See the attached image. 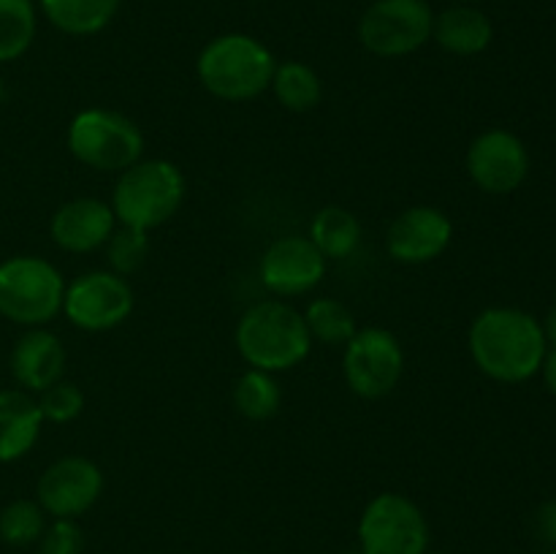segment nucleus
Wrapping results in <instances>:
<instances>
[{
  "mask_svg": "<svg viewBox=\"0 0 556 554\" xmlns=\"http://www.w3.org/2000/svg\"><path fill=\"white\" fill-rule=\"evenodd\" d=\"M467 345L476 367L497 383L535 378L548 353L543 324L519 307H486L478 313Z\"/></svg>",
  "mask_w": 556,
  "mask_h": 554,
  "instance_id": "1",
  "label": "nucleus"
},
{
  "mask_svg": "<svg viewBox=\"0 0 556 554\" xmlns=\"http://www.w3.org/2000/svg\"><path fill=\"white\" fill-rule=\"evenodd\" d=\"M233 342L248 367L271 375L299 367L313 351L304 313L282 299H264L244 310Z\"/></svg>",
  "mask_w": 556,
  "mask_h": 554,
  "instance_id": "2",
  "label": "nucleus"
},
{
  "mask_svg": "<svg viewBox=\"0 0 556 554\" xmlns=\"http://www.w3.org/2000/svg\"><path fill=\"white\" fill-rule=\"evenodd\" d=\"M277 60L266 43L248 33H223L212 38L195 60L201 87L217 101L244 103L264 96L275 76Z\"/></svg>",
  "mask_w": 556,
  "mask_h": 554,
  "instance_id": "3",
  "label": "nucleus"
},
{
  "mask_svg": "<svg viewBox=\"0 0 556 554\" xmlns=\"http://www.w3.org/2000/svg\"><path fill=\"white\" fill-rule=\"evenodd\" d=\"M185 174L166 158H141L119 172L112 193V210L119 226L150 234L172 221L185 201Z\"/></svg>",
  "mask_w": 556,
  "mask_h": 554,
  "instance_id": "4",
  "label": "nucleus"
},
{
  "mask_svg": "<svg viewBox=\"0 0 556 554\" xmlns=\"http://www.w3.org/2000/svg\"><path fill=\"white\" fill-rule=\"evenodd\" d=\"M65 280L58 266L38 255L0 261V315L25 329L47 326L63 313Z\"/></svg>",
  "mask_w": 556,
  "mask_h": 554,
  "instance_id": "5",
  "label": "nucleus"
},
{
  "mask_svg": "<svg viewBox=\"0 0 556 554\" xmlns=\"http://www.w3.org/2000/svg\"><path fill=\"white\" fill-rule=\"evenodd\" d=\"M65 144L81 166L103 174H119L144 158V134L139 125L128 114L101 106L74 114Z\"/></svg>",
  "mask_w": 556,
  "mask_h": 554,
  "instance_id": "6",
  "label": "nucleus"
},
{
  "mask_svg": "<svg viewBox=\"0 0 556 554\" xmlns=\"http://www.w3.org/2000/svg\"><path fill=\"white\" fill-rule=\"evenodd\" d=\"M429 521L407 494H375L358 519L362 554H427Z\"/></svg>",
  "mask_w": 556,
  "mask_h": 554,
  "instance_id": "7",
  "label": "nucleus"
},
{
  "mask_svg": "<svg viewBox=\"0 0 556 554\" xmlns=\"http://www.w3.org/2000/svg\"><path fill=\"white\" fill-rule=\"evenodd\" d=\"M434 11L427 0H375L358 20V41L375 58H407L429 43Z\"/></svg>",
  "mask_w": 556,
  "mask_h": 554,
  "instance_id": "8",
  "label": "nucleus"
},
{
  "mask_svg": "<svg viewBox=\"0 0 556 554\" xmlns=\"http://www.w3.org/2000/svg\"><path fill=\"white\" fill-rule=\"evenodd\" d=\"M342 348V375L356 396L383 400L400 386L405 373V348L394 331L364 326Z\"/></svg>",
  "mask_w": 556,
  "mask_h": 554,
  "instance_id": "9",
  "label": "nucleus"
},
{
  "mask_svg": "<svg viewBox=\"0 0 556 554\" xmlns=\"http://www.w3.org/2000/svg\"><path fill=\"white\" fill-rule=\"evenodd\" d=\"M134 288L112 269H92L65 282L63 315L81 331H109L134 313Z\"/></svg>",
  "mask_w": 556,
  "mask_h": 554,
  "instance_id": "10",
  "label": "nucleus"
},
{
  "mask_svg": "<svg viewBox=\"0 0 556 554\" xmlns=\"http://www.w3.org/2000/svg\"><path fill=\"white\" fill-rule=\"evenodd\" d=\"M467 174L489 196H508L525 185L530 174L527 144L505 128H489L467 147Z\"/></svg>",
  "mask_w": 556,
  "mask_h": 554,
  "instance_id": "11",
  "label": "nucleus"
},
{
  "mask_svg": "<svg viewBox=\"0 0 556 554\" xmlns=\"http://www.w3.org/2000/svg\"><path fill=\"white\" fill-rule=\"evenodd\" d=\"M103 494V470L92 459L68 454L54 459L36 483V500L52 519H76Z\"/></svg>",
  "mask_w": 556,
  "mask_h": 554,
  "instance_id": "12",
  "label": "nucleus"
},
{
  "mask_svg": "<svg viewBox=\"0 0 556 554\" xmlns=\"http://www.w3.org/2000/svg\"><path fill=\"white\" fill-rule=\"evenodd\" d=\"M329 261L302 234L277 237L258 261V277L275 297H302L320 286Z\"/></svg>",
  "mask_w": 556,
  "mask_h": 554,
  "instance_id": "13",
  "label": "nucleus"
},
{
  "mask_svg": "<svg viewBox=\"0 0 556 554\" xmlns=\"http://www.w3.org/2000/svg\"><path fill=\"white\" fill-rule=\"evenodd\" d=\"M454 223L443 210L429 204L407 206L391 221L386 231V250L394 261L407 266L429 264L451 248Z\"/></svg>",
  "mask_w": 556,
  "mask_h": 554,
  "instance_id": "14",
  "label": "nucleus"
},
{
  "mask_svg": "<svg viewBox=\"0 0 556 554\" xmlns=\"http://www.w3.org/2000/svg\"><path fill=\"white\" fill-rule=\"evenodd\" d=\"M114 228H117V217H114L112 204L103 199H92V196H81V199H71L54 210L52 221H49V237L65 253L85 255L103 250Z\"/></svg>",
  "mask_w": 556,
  "mask_h": 554,
  "instance_id": "15",
  "label": "nucleus"
},
{
  "mask_svg": "<svg viewBox=\"0 0 556 554\" xmlns=\"http://www.w3.org/2000/svg\"><path fill=\"white\" fill-rule=\"evenodd\" d=\"M68 353H65L63 340L47 326L27 329L11 348L9 367L14 380L27 394H41L52 383L63 380Z\"/></svg>",
  "mask_w": 556,
  "mask_h": 554,
  "instance_id": "16",
  "label": "nucleus"
},
{
  "mask_svg": "<svg viewBox=\"0 0 556 554\" xmlns=\"http://www.w3.org/2000/svg\"><path fill=\"white\" fill-rule=\"evenodd\" d=\"M41 427L36 396L22 389H0V465L30 454L41 438Z\"/></svg>",
  "mask_w": 556,
  "mask_h": 554,
  "instance_id": "17",
  "label": "nucleus"
},
{
  "mask_svg": "<svg viewBox=\"0 0 556 554\" xmlns=\"http://www.w3.org/2000/svg\"><path fill=\"white\" fill-rule=\"evenodd\" d=\"M432 38L443 52L456 58H476L486 52L494 38V25L481 9L472 3H456L434 14Z\"/></svg>",
  "mask_w": 556,
  "mask_h": 554,
  "instance_id": "18",
  "label": "nucleus"
},
{
  "mask_svg": "<svg viewBox=\"0 0 556 554\" xmlns=\"http://www.w3.org/2000/svg\"><path fill=\"white\" fill-rule=\"evenodd\" d=\"M362 221L340 204L320 206L309 221V242L320 250L326 261H342L362 244Z\"/></svg>",
  "mask_w": 556,
  "mask_h": 554,
  "instance_id": "19",
  "label": "nucleus"
},
{
  "mask_svg": "<svg viewBox=\"0 0 556 554\" xmlns=\"http://www.w3.org/2000/svg\"><path fill=\"white\" fill-rule=\"evenodd\" d=\"M123 0H38L49 25L65 36H96L112 25Z\"/></svg>",
  "mask_w": 556,
  "mask_h": 554,
  "instance_id": "20",
  "label": "nucleus"
},
{
  "mask_svg": "<svg viewBox=\"0 0 556 554\" xmlns=\"http://www.w3.org/2000/svg\"><path fill=\"white\" fill-rule=\"evenodd\" d=\"M269 90L275 92L282 109L302 114L318 106L324 98V81L313 65L302 63V60H282L277 63Z\"/></svg>",
  "mask_w": 556,
  "mask_h": 554,
  "instance_id": "21",
  "label": "nucleus"
},
{
  "mask_svg": "<svg viewBox=\"0 0 556 554\" xmlns=\"http://www.w3.org/2000/svg\"><path fill=\"white\" fill-rule=\"evenodd\" d=\"M282 405V389L277 378L264 369H253L239 375L233 383V407L248 421H269Z\"/></svg>",
  "mask_w": 556,
  "mask_h": 554,
  "instance_id": "22",
  "label": "nucleus"
},
{
  "mask_svg": "<svg viewBox=\"0 0 556 554\" xmlns=\"http://www.w3.org/2000/svg\"><path fill=\"white\" fill-rule=\"evenodd\" d=\"M38 14L33 0H0V63H14L36 41Z\"/></svg>",
  "mask_w": 556,
  "mask_h": 554,
  "instance_id": "23",
  "label": "nucleus"
},
{
  "mask_svg": "<svg viewBox=\"0 0 556 554\" xmlns=\"http://www.w3.org/2000/svg\"><path fill=\"white\" fill-rule=\"evenodd\" d=\"M304 320H307L313 342H320V345L329 348L345 345V342L358 331L351 307L334 297L313 299V302L307 304V310H304Z\"/></svg>",
  "mask_w": 556,
  "mask_h": 554,
  "instance_id": "24",
  "label": "nucleus"
},
{
  "mask_svg": "<svg viewBox=\"0 0 556 554\" xmlns=\"http://www.w3.org/2000/svg\"><path fill=\"white\" fill-rule=\"evenodd\" d=\"M43 530H47V514L38 505V500H11L3 511H0V541L9 546H33L41 541Z\"/></svg>",
  "mask_w": 556,
  "mask_h": 554,
  "instance_id": "25",
  "label": "nucleus"
},
{
  "mask_svg": "<svg viewBox=\"0 0 556 554\" xmlns=\"http://www.w3.org/2000/svg\"><path fill=\"white\" fill-rule=\"evenodd\" d=\"M103 253H106L109 269L114 275H134L144 266L147 253H150V237L147 231H139V228H128L119 226L114 228V234L109 237V242L103 244Z\"/></svg>",
  "mask_w": 556,
  "mask_h": 554,
  "instance_id": "26",
  "label": "nucleus"
},
{
  "mask_svg": "<svg viewBox=\"0 0 556 554\" xmlns=\"http://www.w3.org/2000/svg\"><path fill=\"white\" fill-rule=\"evenodd\" d=\"M36 402L41 418L49 424H68L79 418L81 411H85V394H81L79 386L65 378L43 389Z\"/></svg>",
  "mask_w": 556,
  "mask_h": 554,
  "instance_id": "27",
  "label": "nucleus"
},
{
  "mask_svg": "<svg viewBox=\"0 0 556 554\" xmlns=\"http://www.w3.org/2000/svg\"><path fill=\"white\" fill-rule=\"evenodd\" d=\"M81 549H85V532L76 519H54L38 541V554H81Z\"/></svg>",
  "mask_w": 556,
  "mask_h": 554,
  "instance_id": "28",
  "label": "nucleus"
},
{
  "mask_svg": "<svg viewBox=\"0 0 556 554\" xmlns=\"http://www.w3.org/2000/svg\"><path fill=\"white\" fill-rule=\"evenodd\" d=\"M535 536L548 546H556V500H548L535 511Z\"/></svg>",
  "mask_w": 556,
  "mask_h": 554,
  "instance_id": "29",
  "label": "nucleus"
},
{
  "mask_svg": "<svg viewBox=\"0 0 556 554\" xmlns=\"http://www.w3.org/2000/svg\"><path fill=\"white\" fill-rule=\"evenodd\" d=\"M541 375H543V383H546V389L556 396V345L548 348L546 358H543Z\"/></svg>",
  "mask_w": 556,
  "mask_h": 554,
  "instance_id": "30",
  "label": "nucleus"
},
{
  "mask_svg": "<svg viewBox=\"0 0 556 554\" xmlns=\"http://www.w3.org/2000/svg\"><path fill=\"white\" fill-rule=\"evenodd\" d=\"M543 331H546V340L552 342V345H556V304L548 310L546 320H543Z\"/></svg>",
  "mask_w": 556,
  "mask_h": 554,
  "instance_id": "31",
  "label": "nucleus"
},
{
  "mask_svg": "<svg viewBox=\"0 0 556 554\" xmlns=\"http://www.w3.org/2000/svg\"><path fill=\"white\" fill-rule=\"evenodd\" d=\"M3 96H5V87H3V76H0V101H3Z\"/></svg>",
  "mask_w": 556,
  "mask_h": 554,
  "instance_id": "32",
  "label": "nucleus"
},
{
  "mask_svg": "<svg viewBox=\"0 0 556 554\" xmlns=\"http://www.w3.org/2000/svg\"><path fill=\"white\" fill-rule=\"evenodd\" d=\"M456 3H472V5H476L478 0H456Z\"/></svg>",
  "mask_w": 556,
  "mask_h": 554,
  "instance_id": "33",
  "label": "nucleus"
},
{
  "mask_svg": "<svg viewBox=\"0 0 556 554\" xmlns=\"http://www.w3.org/2000/svg\"><path fill=\"white\" fill-rule=\"evenodd\" d=\"M546 554H556V549H552V552H546Z\"/></svg>",
  "mask_w": 556,
  "mask_h": 554,
  "instance_id": "34",
  "label": "nucleus"
},
{
  "mask_svg": "<svg viewBox=\"0 0 556 554\" xmlns=\"http://www.w3.org/2000/svg\"><path fill=\"white\" fill-rule=\"evenodd\" d=\"M348 554H362V552H348Z\"/></svg>",
  "mask_w": 556,
  "mask_h": 554,
  "instance_id": "35",
  "label": "nucleus"
}]
</instances>
